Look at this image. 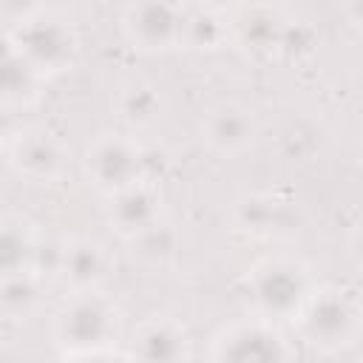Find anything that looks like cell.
<instances>
[{"instance_id":"e0dca14e","label":"cell","mask_w":363,"mask_h":363,"mask_svg":"<svg viewBox=\"0 0 363 363\" xmlns=\"http://www.w3.org/2000/svg\"><path fill=\"white\" fill-rule=\"evenodd\" d=\"M233 218H235L238 230H244V233L272 235L286 224V207L267 193H255V196H244L241 201H235Z\"/></svg>"},{"instance_id":"603a6c76","label":"cell","mask_w":363,"mask_h":363,"mask_svg":"<svg viewBox=\"0 0 363 363\" xmlns=\"http://www.w3.org/2000/svg\"><path fill=\"white\" fill-rule=\"evenodd\" d=\"M65 250H68V241H62L57 235H48V233H40L37 235V247H34V258H31V272H37L45 281L60 278L62 261H65Z\"/></svg>"},{"instance_id":"277c9868","label":"cell","mask_w":363,"mask_h":363,"mask_svg":"<svg viewBox=\"0 0 363 363\" xmlns=\"http://www.w3.org/2000/svg\"><path fill=\"white\" fill-rule=\"evenodd\" d=\"M6 43L20 51L45 79L68 71L79 54L74 23L57 11H37L28 20L6 28Z\"/></svg>"},{"instance_id":"44dd1931","label":"cell","mask_w":363,"mask_h":363,"mask_svg":"<svg viewBox=\"0 0 363 363\" xmlns=\"http://www.w3.org/2000/svg\"><path fill=\"white\" fill-rule=\"evenodd\" d=\"M130 244H133V252H136L139 258H145L147 264H167V261L176 255L179 238H176L173 227L162 218V221L153 224L150 230H145V233H139L136 238H130Z\"/></svg>"},{"instance_id":"ac0fdd59","label":"cell","mask_w":363,"mask_h":363,"mask_svg":"<svg viewBox=\"0 0 363 363\" xmlns=\"http://www.w3.org/2000/svg\"><path fill=\"white\" fill-rule=\"evenodd\" d=\"M116 113L119 119L133 128V130H142L147 125H153L162 113V94L156 85L150 82H130L119 91L116 96Z\"/></svg>"},{"instance_id":"2e32d148","label":"cell","mask_w":363,"mask_h":363,"mask_svg":"<svg viewBox=\"0 0 363 363\" xmlns=\"http://www.w3.org/2000/svg\"><path fill=\"white\" fill-rule=\"evenodd\" d=\"M230 43V23L227 11H218L213 6H199L187 11L184 17V37L182 45L193 51H218L221 45Z\"/></svg>"},{"instance_id":"7c38bea8","label":"cell","mask_w":363,"mask_h":363,"mask_svg":"<svg viewBox=\"0 0 363 363\" xmlns=\"http://www.w3.org/2000/svg\"><path fill=\"white\" fill-rule=\"evenodd\" d=\"M128 360H187L193 357V340L187 329L173 318H147L125 340Z\"/></svg>"},{"instance_id":"7402d4cb","label":"cell","mask_w":363,"mask_h":363,"mask_svg":"<svg viewBox=\"0 0 363 363\" xmlns=\"http://www.w3.org/2000/svg\"><path fill=\"white\" fill-rule=\"evenodd\" d=\"M315 48H318V31L306 20H286L275 57L289 60V62H301V60L312 57Z\"/></svg>"},{"instance_id":"ba28073f","label":"cell","mask_w":363,"mask_h":363,"mask_svg":"<svg viewBox=\"0 0 363 363\" xmlns=\"http://www.w3.org/2000/svg\"><path fill=\"white\" fill-rule=\"evenodd\" d=\"M6 162L20 179L31 184H51L68 164V147L45 128H23L9 139Z\"/></svg>"},{"instance_id":"4316f807","label":"cell","mask_w":363,"mask_h":363,"mask_svg":"<svg viewBox=\"0 0 363 363\" xmlns=\"http://www.w3.org/2000/svg\"><path fill=\"white\" fill-rule=\"evenodd\" d=\"M360 167H363V150H360Z\"/></svg>"},{"instance_id":"83f0119b","label":"cell","mask_w":363,"mask_h":363,"mask_svg":"<svg viewBox=\"0 0 363 363\" xmlns=\"http://www.w3.org/2000/svg\"><path fill=\"white\" fill-rule=\"evenodd\" d=\"M360 122H363V111H360Z\"/></svg>"},{"instance_id":"7a4b0ae2","label":"cell","mask_w":363,"mask_h":363,"mask_svg":"<svg viewBox=\"0 0 363 363\" xmlns=\"http://www.w3.org/2000/svg\"><path fill=\"white\" fill-rule=\"evenodd\" d=\"M292 323L306 346L320 352H340L360 335L363 306L346 286L318 284Z\"/></svg>"},{"instance_id":"8fae6325","label":"cell","mask_w":363,"mask_h":363,"mask_svg":"<svg viewBox=\"0 0 363 363\" xmlns=\"http://www.w3.org/2000/svg\"><path fill=\"white\" fill-rule=\"evenodd\" d=\"M201 142L218 153V156H238L244 153L255 136H258V122L252 111L241 102H218L201 116Z\"/></svg>"},{"instance_id":"4fadbf2b","label":"cell","mask_w":363,"mask_h":363,"mask_svg":"<svg viewBox=\"0 0 363 363\" xmlns=\"http://www.w3.org/2000/svg\"><path fill=\"white\" fill-rule=\"evenodd\" d=\"M111 269H113V258L99 241L74 238V241H68L60 278L71 286V292H77V289H99L108 281Z\"/></svg>"},{"instance_id":"30bf717a","label":"cell","mask_w":363,"mask_h":363,"mask_svg":"<svg viewBox=\"0 0 363 363\" xmlns=\"http://www.w3.org/2000/svg\"><path fill=\"white\" fill-rule=\"evenodd\" d=\"M105 199H108L105 218H108L111 230L116 235H122L125 241L136 238L139 233H145L162 221V193H159L156 182L142 179V182L128 184Z\"/></svg>"},{"instance_id":"484cf974","label":"cell","mask_w":363,"mask_h":363,"mask_svg":"<svg viewBox=\"0 0 363 363\" xmlns=\"http://www.w3.org/2000/svg\"><path fill=\"white\" fill-rule=\"evenodd\" d=\"M204 6H213V9H218V11H233L235 6H241V3H247V0H201Z\"/></svg>"},{"instance_id":"3957f363","label":"cell","mask_w":363,"mask_h":363,"mask_svg":"<svg viewBox=\"0 0 363 363\" xmlns=\"http://www.w3.org/2000/svg\"><path fill=\"white\" fill-rule=\"evenodd\" d=\"M318 281L312 269L298 258H267L255 264L247 275V295L255 306V315L269 320H295L301 306L315 292Z\"/></svg>"},{"instance_id":"d6986e66","label":"cell","mask_w":363,"mask_h":363,"mask_svg":"<svg viewBox=\"0 0 363 363\" xmlns=\"http://www.w3.org/2000/svg\"><path fill=\"white\" fill-rule=\"evenodd\" d=\"M37 235H40V233H37L28 221H23V218H17V216H6L3 233H0V261H3V272L31 269Z\"/></svg>"},{"instance_id":"5bb4252c","label":"cell","mask_w":363,"mask_h":363,"mask_svg":"<svg viewBox=\"0 0 363 363\" xmlns=\"http://www.w3.org/2000/svg\"><path fill=\"white\" fill-rule=\"evenodd\" d=\"M45 77L9 43L3 48V102L6 108H26L40 96Z\"/></svg>"},{"instance_id":"8992f818","label":"cell","mask_w":363,"mask_h":363,"mask_svg":"<svg viewBox=\"0 0 363 363\" xmlns=\"http://www.w3.org/2000/svg\"><path fill=\"white\" fill-rule=\"evenodd\" d=\"M187 11L176 0H130L122 11V34L139 54H162L182 45Z\"/></svg>"},{"instance_id":"cb8c5ba5","label":"cell","mask_w":363,"mask_h":363,"mask_svg":"<svg viewBox=\"0 0 363 363\" xmlns=\"http://www.w3.org/2000/svg\"><path fill=\"white\" fill-rule=\"evenodd\" d=\"M43 11L40 9V0H3V20H6V28L28 20L31 14Z\"/></svg>"},{"instance_id":"d4e9b609","label":"cell","mask_w":363,"mask_h":363,"mask_svg":"<svg viewBox=\"0 0 363 363\" xmlns=\"http://www.w3.org/2000/svg\"><path fill=\"white\" fill-rule=\"evenodd\" d=\"M343 6H346V17H349V23H352L354 28L363 31V0H343Z\"/></svg>"},{"instance_id":"9c48e42d","label":"cell","mask_w":363,"mask_h":363,"mask_svg":"<svg viewBox=\"0 0 363 363\" xmlns=\"http://www.w3.org/2000/svg\"><path fill=\"white\" fill-rule=\"evenodd\" d=\"M286 20L289 17L281 11V6L269 0H247L233 11H227L230 43L238 45L244 54L269 57L278 51Z\"/></svg>"},{"instance_id":"52a82bcc","label":"cell","mask_w":363,"mask_h":363,"mask_svg":"<svg viewBox=\"0 0 363 363\" xmlns=\"http://www.w3.org/2000/svg\"><path fill=\"white\" fill-rule=\"evenodd\" d=\"M85 176L102 196L142 182V145L122 133L99 136L85 150Z\"/></svg>"},{"instance_id":"ffe728a7","label":"cell","mask_w":363,"mask_h":363,"mask_svg":"<svg viewBox=\"0 0 363 363\" xmlns=\"http://www.w3.org/2000/svg\"><path fill=\"white\" fill-rule=\"evenodd\" d=\"M320 128L303 116H292L275 133V147L289 162H309L320 150Z\"/></svg>"},{"instance_id":"9a60e30c","label":"cell","mask_w":363,"mask_h":363,"mask_svg":"<svg viewBox=\"0 0 363 363\" xmlns=\"http://www.w3.org/2000/svg\"><path fill=\"white\" fill-rule=\"evenodd\" d=\"M43 289H45V278H40L31 269L3 272V286H0V309H3V315L9 320L28 318L43 303Z\"/></svg>"},{"instance_id":"5b68a950","label":"cell","mask_w":363,"mask_h":363,"mask_svg":"<svg viewBox=\"0 0 363 363\" xmlns=\"http://www.w3.org/2000/svg\"><path fill=\"white\" fill-rule=\"evenodd\" d=\"M210 357L227 363H275L295 357V349L275 320L255 315L218 329L210 340Z\"/></svg>"},{"instance_id":"6da1fadb","label":"cell","mask_w":363,"mask_h":363,"mask_svg":"<svg viewBox=\"0 0 363 363\" xmlns=\"http://www.w3.org/2000/svg\"><path fill=\"white\" fill-rule=\"evenodd\" d=\"M54 346L65 360H128L119 303L102 286L71 292L54 315Z\"/></svg>"}]
</instances>
